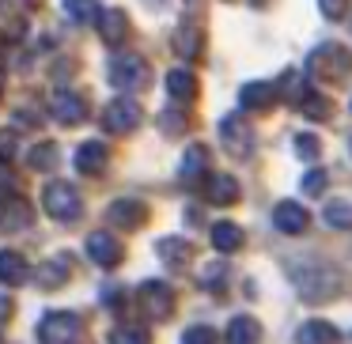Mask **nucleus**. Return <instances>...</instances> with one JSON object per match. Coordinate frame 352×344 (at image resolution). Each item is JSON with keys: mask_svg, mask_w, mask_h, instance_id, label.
<instances>
[{"mask_svg": "<svg viewBox=\"0 0 352 344\" xmlns=\"http://www.w3.org/2000/svg\"><path fill=\"white\" fill-rule=\"evenodd\" d=\"M288 280L296 284V291L311 303H326L341 291V280L329 265L322 261H311V257H299V261H288Z\"/></svg>", "mask_w": 352, "mask_h": 344, "instance_id": "f257e3e1", "label": "nucleus"}, {"mask_svg": "<svg viewBox=\"0 0 352 344\" xmlns=\"http://www.w3.org/2000/svg\"><path fill=\"white\" fill-rule=\"evenodd\" d=\"M307 72L318 80H349L352 76V54L341 42H322L311 57H307Z\"/></svg>", "mask_w": 352, "mask_h": 344, "instance_id": "f03ea898", "label": "nucleus"}, {"mask_svg": "<svg viewBox=\"0 0 352 344\" xmlns=\"http://www.w3.org/2000/svg\"><path fill=\"white\" fill-rule=\"evenodd\" d=\"M42 208H46L57 223H76L80 216H84V197H80V190L69 182H50L46 193H42Z\"/></svg>", "mask_w": 352, "mask_h": 344, "instance_id": "7ed1b4c3", "label": "nucleus"}, {"mask_svg": "<svg viewBox=\"0 0 352 344\" xmlns=\"http://www.w3.org/2000/svg\"><path fill=\"white\" fill-rule=\"evenodd\" d=\"M107 80L118 87V91L133 95L137 87L148 84V65H144V57H137V54H118V57H110Z\"/></svg>", "mask_w": 352, "mask_h": 344, "instance_id": "20e7f679", "label": "nucleus"}, {"mask_svg": "<svg viewBox=\"0 0 352 344\" xmlns=\"http://www.w3.org/2000/svg\"><path fill=\"white\" fill-rule=\"evenodd\" d=\"M38 344H72L80 336V318L72 310H50L34 329Z\"/></svg>", "mask_w": 352, "mask_h": 344, "instance_id": "39448f33", "label": "nucleus"}, {"mask_svg": "<svg viewBox=\"0 0 352 344\" xmlns=\"http://www.w3.org/2000/svg\"><path fill=\"white\" fill-rule=\"evenodd\" d=\"M137 299H140V306H144V314L148 318H170L175 314V291L167 288V284H160V280H144L137 288Z\"/></svg>", "mask_w": 352, "mask_h": 344, "instance_id": "423d86ee", "label": "nucleus"}, {"mask_svg": "<svg viewBox=\"0 0 352 344\" xmlns=\"http://www.w3.org/2000/svg\"><path fill=\"white\" fill-rule=\"evenodd\" d=\"M140 102L129 99V95H122V99H114L107 110H102V125H107L110 133H133L140 125Z\"/></svg>", "mask_w": 352, "mask_h": 344, "instance_id": "0eeeda50", "label": "nucleus"}, {"mask_svg": "<svg viewBox=\"0 0 352 344\" xmlns=\"http://www.w3.org/2000/svg\"><path fill=\"white\" fill-rule=\"evenodd\" d=\"M87 257L102 268H118L125 261V246L118 242L110 231H91V235H87Z\"/></svg>", "mask_w": 352, "mask_h": 344, "instance_id": "6e6552de", "label": "nucleus"}, {"mask_svg": "<svg viewBox=\"0 0 352 344\" xmlns=\"http://www.w3.org/2000/svg\"><path fill=\"white\" fill-rule=\"evenodd\" d=\"M220 144H223V152L228 155H235V159H246V155H250V148H254V133L246 129L243 125V117H223L220 122Z\"/></svg>", "mask_w": 352, "mask_h": 344, "instance_id": "1a4fd4ad", "label": "nucleus"}, {"mask_svg": "<svg viewBox=\"0 0 352 344\" xmlns=\"http://www.w3.org/2000/svg\"><path fill=\"white\" fill-rule=\"evenodd\" d=\"M34 220V208L27 197H19V193H8V197L0 200V227L8 231V235H16V231H27Z\"/></svg>", "mask_w": 352, "mask_h": 344, "instance_id": "9d476101", "label": "nucleus"}, {"mask_svg": "<svg viewBox=\"0 0 352 344\" xmlns=\"http://www.w3.org/2000/svg\"><path fill=\"white\" fill-rule=\"evenodd\" d=\"M107 220L114 223V227L137 231V227H144V220H148V205L137 197H118L114 205L107 208Z\"/></svg>", "mask_w": 352, "mask_h": 344, "instance_id": "9b49d317", "label": "nucleus"}, {"mask_svg": "<svg viewBox=\"0 0 352 344\" xmlns=\"http://www.w3.org/2000/svg\"><path fill=\"white\" fill-rule=\"evenodd\" d=\"M95 27H99V38L107 46H122L129 38V16L122 8H99L95 12Z\"/></svg>", "mask_w": 352, "mask_h": 344, "instance_id": "f8f14e48", "label": "nucleus"}, {"mask_svg": "<svg viewBox=\"0 0 352 344\" xmlns=\"http://www.w3.org/2000/svg\"><path fill=\"white\" fill-rule=\"evenodd\" d=\"M273 223H276V231H284V235H303L307 223H311V216H307V208L299 205V200H280V205L273 208Z\"/></svg>", "mask_w": 352, "mask_h": 344, "instance_id": "ddd939ff", "label": "nucleus"}, {"mask_svg": "<svg viewBox=\"0 0 352 344\" xmlns=\"http://www.w3.org/2000/svg\"><path fill=\"white\" fill-rule=\"evenodd\" d=\"M50 114H54L61 125H80L87 117V102L80 99V95H72V91H57L54 99H50Z\"/></svg>", "mask_w": 352, "mask_h": 344, "instance_id": "4468645a", "label": "nucleus"}, {"mask_svg": "<svg viewBox=\"0 0 352 344\" xmlns=\"http://www.w3.org/2000/svg\"><path fill=\"white\" fill-rule=\"evenodd\" d=\"M69 276H72V253L61 250V253H54L46 265H38V288L54 291V288H61V284H69Z\"/></svg>", "mask_w": 352, "mask_h": 344, "instance_id": "2eb2a0df", "label": "nucleus"}, {"mask_svg": "<svg viewBox=\"0 0 352 344\" xmlns=\"http://www.w3.org/2000/svg\"><path fill=\"white\" fill-rule=\"evenodd\" d=\"M107 159H110V152H107V144H99V140H84V144L76 148V170L80 174H87V178H95V174H102L107 170Z\"/></svg>", "mask_w": 352, "mask_h": 344, "instance_id": "dca6fc26", "label": "nucleus"}, {"mask_svg": "<svg viewBox=\"0 0 352 344\" xmlns=\"http://www.w3.org/2000/svg\"><path fill=\"white\" fill-rule=\"evenodd\" d=\"M155 257H160L167 268H186V265H190V257H193V246L186 242V238L167 235V238L155 242Z\"/></svg>", "mask_w": 352, "mask_h": 344, "instance_id": "f3484780", "label": "nucleus"}, {"mask_svg": "<svg viewBox=\"0 0 352 344\" xmlns=\"http://www.w3.org/2000/svg\"><path fill=\"white\" fill-rule=\"evenodd\" d=\"M243 197L239 182L231 174H205V200L208 205H235Z\"/></svg>", "mask_w": 352, "mask_h": 344, "instance_id": "a211bd4d", "label": "nucleus"}, {"mask_svg": "<svg viewBox=\"0 0 352 344\" xmlns=\"http://www.w3.org/2000/svg\"><path fill=\"white\" fill-rule=\"evenodd\" d=\"M276 99H280V87H276V84H269V80H258V84H246L243 91H239V102H243V110H269Z\"/></svg>", "mask_w": 352, "mask_h": 344, "instance_id": "6ab92c4d", "label": "nucleus"}, {"mask_svg": "<svg viewBox=\"0 0 352 344\" xmlns=\"http://www.w3.org/2000/svg\"><path fill=\"white\" fill-rule=\"evenodd\" d=\"M27 280H31V265L23 261V253L0 250V284H8V288H23Z\"/></svg>", "mask_w": 352, "mask_h": 344, "instance_id": "aec40b11", "label": "nucleus"}, {"mask_svg": "<svg viewBox=\"0 0 352 344\" xmlns=\"http://www.w3.org/2000/svg\"><path fill=\"white\" fill-rule=\"evenodd\" d=\"M258 336H261L258 318H250V314H235V318L228 321L223 341H228V344H258Z\"/></svg>", "mask_w": 352, "mask_h": 344, "instance_id": "412c9836", "label": "nucleus"}, {"mask_svg": "<svg viewBox=\"0 0 352 344\" xmlns=\"http://www.w3.org/2000/svg\"><path fill=\"white\" fill-rule=\"evenodd\" d=\"M243 242H246V231L239 227V223H231V220H220L212 227V246L220 253H239L243 250Z\"/></svg>", "mask_w": 352, "mask_h": 344, "instance_id": "4be33fe9", "label": "nucleus"}, {"mask_svg": "<svg viewBox=\"0 0 352 344\" xmlns=\"http://www.w3.org/2000/svg\"><path fill=\"white\" fill-rule=\"evenodd\" d=\"M170 46H175V54L182 57V61H197L201 49H205V34H201V27H178Z\"/></svg>", "mask_w": 352, "mask_h": 344, "instance_id": "5701e85b", "label": "nucleus"}, {"mask_svg": "<svg viewBox=\"0 0 352 344\" xmlns=\"http://www.w3.org/2000/svg\"><path fill=\"white\" fill-rule=\"evenodd\" d=\"M299 344H337L341 341V333H337V325H329V321L314 318V321H303L299 325Z\"/></svg>", "mask_w": 352, "mask_h": 344, "instance_id": "b1692460", "label": "nucleus"}, {"mask_svg": "<svg viewBox=\"0 0 352 344\" xmlns=\"http://www.w3.org/2000/svg\"><path fill=\"white\" fill-rule=\"evenodd\" d=\"M167 91H170V99H178V102H193V95H197L193 72L190 69H170L167 72Z\"/></svg>", "mask_w": 352, "mask_h": 344, "instance_id": "393cba45", "label": "nucleus"}, {"mask_svg": "<svg viewBox=\"0 0 352 344\" xmlns=\"http://www.w3.org/2000/svg\"><path fill=\"white\" fill-rule=\"evenodd\" d=\"M205 163H208V152L205 144H190L182 155V163H178V174L186 178V182H197L201 174H205Z\"/></svg>", "mask_w": 352, "mask_h": 344, "instance_id": "a878e982", "label": "nucleus"}, {"mask_svg": "<svg viewBox=\"0 0 352 344\" xmlns=\"http://www.w3.org/2000/svg\"><path fill=\"white\" fill-rule=\"evenodd\" d=\"M57 155H61V152H57V144H50V140H46V144H34L31 152H27V163H31V170H42V174H46V170H54L57 163H61Z\"/></svg>", "mask_w": 352, "mask_h": 344, "instance_id": "bb28decb", "label": "nucleus"}, {"mask_svg": "<svg viewBox=\"0 0 352 344\" xmlns=\"http://www.w3.org/2000/svg\"><path fill=\"white\" fill-rule=\"evenodd\" d=\"M299 110H303L311 122H326V117L333 114V102H329L326 95H318V91H307L303 99H299Z\"/></svg>", "mask_w": 352, "mask_h": 344, "instance_id": "cd10ccee", "label": "nucleus"}, {"mask_svg": "<svg viewBox=\"0 0 352 344\" xmlns=\"http://www.w3.org/2000/svg\"><path fill=\"white\" fill-rule=\"evenodd\" d=\"M61 8L72 23H91L95 12H99V0H61Z\"/></svg>", "mask_w": 352, "mask_h": 344, "instance_id": "c85d7f7f", "label": "nucleus"}, {"mask_svg": "<svg viewBox=\"0 0 352 344\" xmlns=\"http://www.w3.org/2000/svg\"><path fill=\"white\" fill-rule=\"evenodd\" d=\"M326 223L329 227H341V231H352V200H329Z\"/></svg>", "mask_w": 352, "mask_h": 344, "instance_id": "c756f323", "label": "nucleus"}, {"mask_svg": "<svg viewBox=\"0 0 352 344\" xmlns=\"http://www.w3.org/2000/svg\"><path fill=\"white\" fill-rule=\"evenodd\" d=\"M110 344H152V336L140 325H118L110 329Z\"/></svg>", "mask_w": 352, "mask_h": 344, "instance_id": "7c9ffc66", "label": "nucleus"}, {"mask_svg": "<svg viewBox=\"0 0 352 344\" xmlns=\"http://www.w3.org/2000/svg\"><path fill=\"white\" fill-rule=\"evenodd\" d=\"M201 284H205L208 291H223V284H228V265H220V261L205 265V273H201Z\"/></svg>", "mask_w": 352, "mask_h": 344, "instance_id": "2f4dec72", "label": "nucleus"}, {"mask_svg": "<svg viewBox=\"0 0 352 344\" xmlns=\"http://www.w3.org/2000/svg\"><path fill=\"white\" fill-rule=\"evenodd\" d=\"M326 185H329V174L322 167H311L303 174V193L307 197H318V193H326Z\"/></svg>", "mask_w": 352, "mask_h": 344, "instance_id": "473e14b6", "label": "nucleus"}, {"mask_svg": "<svg viewBox=\"0 0 352 344\" xmlns=\"http://www.w3.org/2000/svg\"><path fill=\"white\" fill-rule=\"evenodd\" d=\"M318 152H322L318 137H311V133H299V137H296V155H299V159L314 163V159H318Z\"/></svg>", "mask_w": 352, "mask_h": 344, "instance_id": "72a5a7b5", "label": "nucleus"}, {"mask_svg": "<svg viewBox=\"0 0 352 344\" xmlns=\"http://www.w3.org/2000/svg\"><path fill=\"white\" fill-rule=\"evenodd\" d=\"M160 129L167 133V137H178V133L186 129V114H178V110H163V114H160Z\"/></svg>", "mask_w": 352, "mask_h": 344, "instance_id": "f704fd0d", "label": "nucleus"}, {"mask_svg": "<svg viewBox=\"0 0 352 344\" xmlns=\"http://www.w3.org/2000/svg\"><path fill=\"white\" fill-rule=\"evenodd\" d=\"M182 344H216V333L208 325H190L182 333Z\"/></svg>", "mask_w": 352, "mask_h": 344, "instance_id": "c9c22d12", "label": "nucleus"}, {"mask_svg": "<svg viewBox=\"0 0 352 344\" xmlns=\"http://www.w3.org/2000/svg\"><path fill=\"white\" fill-rule=\"evenodd\" d=\"M318 8H322L326 19H341L344 8H349V0H318Z\"/></svg>", "mask_w": 352, "mask_h": 344, "instance_id": "e433bc0d", "label": "nucleus"}, {"mask_svg": "<svg viewBox=\"0 0 352 344\" xmlns=\"http://www.w3.org/2000/svg\"><path fill=\"white\" fill-rule=\"evenodd\" d=\"M12 152H16V137L12 133H0V159H8Z\"/></svg>", "mask_w": 352, "mask_h": 344, "instance_id": "4c0bfd02", "label": "nucleus"}, {"mask_svg": "<svg viewBox=\"0 0 352 344\" xmlns=\"http://www.w3.org/2000/svg\"><path fill=\"white\" fill-rule=\"evenodd\" d=\"M16 314V306H12L8 295H0V325H8V318Z\"/></svg>", "mask_w": 352, "mask_h": 344, "instance_id": "58836bf2", "label": "nucleus"}, {"mask_svg": "<svg viewBox=\"0 0 352 344\" xmlns=\"http://www.w3.org/2000/svg\"><path fill=\"white\" fill-rule=\"evenodd\" d=\"M12 182H16V174H12L8 159H0V190H4V185H12Z\"/></svg>", "mask_w": 352, "mask_h": 344, "instance_id": "ea45409f", "label": "nucleus"}, {"mask_svg": "<svg viewBox=\"0 0 352 344\" xmlns=\"http://www.w3.org/2000/svg\"><path fill=\"white\" fill-rule=\"evenodd\" d=\"M0 87H4V72H0Z\"/></svg>", "mask_w": 352, "mask_h": 344, "instance_id": "a19ab883", "label": "nucleus"}]
</instances>
